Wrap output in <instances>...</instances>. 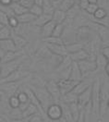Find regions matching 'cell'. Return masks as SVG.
<instances>
[{"label": "cell", "mask_w": 109, "mask_h": 122, "mask_svg": "<svg viewBox=\"0 0 109 122\" xmlns=\"http://www.w3.org/2000/svg\"><path fill=\"white\" fill-rule=\"evenodd\" d=\"M31 91L33 92V93L35 94L36 98L39 101L40 105L43 108V110L45 113L46 108L50 105L54 104V99L51 97V95L49 94V92H47V90L45 89V86L42 87H35V86H31Z\"/></svg>", "instance_id": "1"}, {"label": "cell", "mask_w": 109, "mask_h": 122, "mask_svg": "<svg viewBox=\"0 0 109 122\" xmlns=\"http://www.w3.org/2000/svg\"><path fill=\"white\" fill-rule=\"evenodd\" d=\"M25 58V56H21L19 58H17L13 61H9L6 63H1L0 64V68H1V79L8 76L10 73H12L13 71H15L17 69H19L21 65H22V61Z\"/></svg>", "instance_id": "2"}, {"label": "cell", "mask_w": 109, "mask_h": 122, "mask_svg": "<svg viewBox=\"0 0 109 122\" xmlns=\"http://www.w3.org/2000/svg\"><path fill=\"white\" fill-rule=\"evenodd\" d=\"M93 32L94 30L88 26L79 27L76 30V42L81 43L83 45L91 42L93 40Z\"/></svg>", "instance_id": "3"}, {"label": "cell", "mask_w": 109, "mask_h": 122, "mask_svg": "<svg viewBox=\"0 0 109 122\" xmlns=\"http://www.w3.org/2000/svg\"><path fill=\"white\" fill-rule=\"evenodd\" d=\"M62 107H61V105H59L57 103H54V104L50 105L46 108V110H45L46 117H48L52 121H58V120H60L62 118Z\"/></svg>", "instance_id": "4"}, {"label": "cell", "mask_w": 109, "mask_h": 122, "mask_svg": "<svg viewBox=\"0 0 109 122\" xmlns=\"http://www.w3.org/2000/svg\"><path fill=\"white\" fill-rule=\"evenodd\" d=\"M79 66V69L81 72L82 77H85L89 74H91L92 72H94L97 70L96 68V63L95 60H90V59H85V60H81L77 62Z\"/></svg>", "instance_id": "5"}, {"label": "cell", "mask_w": 109, "mask_h": 122, "mask_svg": "<svg viewBox=\"0 0 109 122\" xmlns=\"http://www.w3.org/2000/svg\"><path fill=\"white\" fill-rule=\"evenodd\" d=\"M29 75V72L27 71H23L21 70L20 68L19 69H17L15 71H13L12 73H10L8 76L5 77L3 79L0 80V83H3V82H13V81H21L22 79H25L26 77H28Z\"/></svg>", "instance_id": "6"}, {"label": "cell", "mask_w": 109, "mask_h": 122, "mask_svg": "<svg viewBox=\"0 0 109 122\" xmlns=\"http://www.w3.org/2000/svg\"><path fill=\"white\" fill-rule=\"evenodd\" d=\"M21 81H13V82H3L0 83V90L3 92L4 94L8 95V97L15 95Z\"/></svg>", "instance_id": "7"}, {"label": "cell", "mask_w": 109, "mask_h": 122, "mask_svg": "<svg viewBox=\"0 0 109 122\" xmlns=\"http://www.w3.org/2000/svg\"><path fill=\"white\" fill-rule=\"evenodd\" d=\"M45 89L49 92V94L51 95V97L54 99V102L60 101L61 99V92L59 90V87L57 85V82L54 81H48L45 85Z\"/></svg>", "instance_id": "8"}, {"label": "cell", "mask_w": 109, "mask_h": 122, "mask_svg": "<svg viewBox=\"0 0 109 122\" xmlns=\"http://www.w3.org/2000/svg\"><path fill=\"white\" fill-rule=\"evenodd\" d=\"M79 81H74L69 79H61L57 81V85L59 87V90L61 92V96L71 92V90L74 88V86L78 83Z\"/></svg>", "instance_id": "9"}, {"label": "cell", "mask_w": 109, "mask_h": 122, "mask_svg": "<svg viewBox=\"0 0 109 122\" xmlns=\"http://www.w3.org/2000/svg\"><path fill=\"white\" fill-rule=\"evenodd\" d=\"M91 97H92V85L86 91H84L82 93L78 95L77 104L81 110L83 109V107H85L87 104L91 103Z\"/></svg>", "instance_id": "10"}, {"label": "cell", "mask_w": 109, "mask_h": 122, "mask_svg": "<svg viewBox=\"0 0 109 122\" xmlns=\"http://www.w3.org/2000/svg\"><path fill=\"white\" fill-rule=\"evenodd\" d=\"M46 48L51 52V53L56 56H60L63 57L65 56H67V50L65 45H53V44H46Z\"/></svg>", "instance_id": "11"}, {"label": "cell", "mask_w": 109, "mask_h": 122, "mask_svg": "<svg viewBox=\"0 0 109 122\" xmlns=\"http://www.w3.org/2000/svg\"><path fill=\"white\" fill-rule=\"evenodd\" d=\"M82 75L81 72L79 69L78 63L77 62H72L71 66H70V70H69V79L72 80L74 81H82Z\"/></svg>", "instance_id": "12"}, {"label": "cell", "mask_w": 109, "mask_h": 122, "mask_svg": "<svg viewBox=\"0 0 109 122\" xmlns=\"http://www.w3.org/2000/svg\"><path fill=\"white\" fill-rule=\"evenodd\" d=\"M10 38L13 41V43H14V45H15V46H16V49H17L18 51L22 50V48L27 45V40L24 38L23 36L18 34L17 32H13V31H12Z\"/></svg>", "instance_id": "13"}, {"label": "cell", "mask_w": 109, "mask_h": 122, "mask_svg": "<svg viewBox=\"0 0 109 122\" xmlns=\"http://www.w3.org/2000/svg\"><path fill=\"white\" fill-rule=\"evenodd\" d=\"M72 62H73V61L71 60V58L69 57V55L63 56L61 61L58 63V65H57V67H56V69H55V71L60 73V72H62L64 70H67L68 69L70 68Z\"/></svg>", "instance_id": "14"}, {"label": "cell", "mask_w": 109, "mask_h": 122, "mask_svg": "<svg viewBox=\"0 0 109 122\" xmlns=\"http://www.w3.org/2000/svg\"><path fill=\"white\" fill-rule=\"evenodd\" d=\"M69 57L71 58V60L74 61V62H79V61L85 60V59L92 60L91 57H90V55L84 49H81V50H79V51L76 52V53L69 54Z\"/></svg>", "instance_id": "15"}, {"label": "cell", "mask_w": 109, "mask_h": 122, "mask_svg": "<svg viewBox=\"0 0 109 122\" xmlns=\"http://www.w3.org/2000/svg\"><path fill=\"white\" fill-rule=\"evenodd\" d=\"M0 49L3 50L5 53L6 52H14V51H18L16 49V46L13 43V41L11 38L6 39V40H1L0 41Z\"/></svg>", "instance_id": "16"}, {"label": "cell", "mask_w": 109, "mask_h": 122, "mask_svg": "<svg viewBox=\"0 0 109 122\" xmlns=\"http://www.w3.org/2000/svg\"><path fill=\"white\" fill-rule=\"evenodd\" d=\"M54 26H55V23L53 20H50L47 23H45L44 26L41 27V36L43 38H46V37L51 36Z\"/></svg>", "instance_id": "17"}, {"label": "cell", "mask_w": 109, "mask_h": 122, "mask_svg": "<svg viewBox=\"0 0 109 122\" xmlns=\"http://www.w3.org/2000/svg\"><path fill=\"white\" fill-rule=\"evenodd\" d=\"M23 56L22 55V51H14V52H6L4 54V56L1 57V63H6V62H9V61H13L19 58L20 56Z\"/></svg>", "instance_id": "18"}, {"label": "cell", "mask_w": 109, "mask_h": 122, "mask_svg": "<svg viewBox=\"0 0 109 122\" xmlns=\"http://www.w3.org/2000/svg\"><path fill=\"white\" fill-rule=\"evenodd\" d=\"M108 99H109L108 81H107V79H106V80H104L103 85L100 87V101L101 102L108 103Z\"/></svg>", "instance_id": "19"}, {"label": "cell", "mask_w": 109, "mask_h": 122, "mask_svg": "<svg viewBox=\"0 0 109 122\" xmlns=\"http://www.w3.org/2000/svg\"><path fill=\"white\" fill-rule=\"evenodd\" d=\"M36 114H39L38 108L35 107L34 105L31 104V103H30V104L27 106V107L21 112V116H22L23 118H26V117H31L32 116H34V115H36Z\"/></svg>", "instance_id": "20"}, {"label": "cell", "mask_w": 109, "mask_h": 122, "mask_svg": "<svg viewBox=\"0 0 109 122\" xmlns=\"http://www.w3.org/2000/svg\"><path fill=\"white\" fill-rule=\"evenodd\" d=\"M90 86H91V84L88 83L87 81H79L78 83L74 86V88L71 90V92L73 93H75L76 95H79L80 93H82L84 91H86Z\"/></svg>", "instance_id": "21"}, {"label": "cell", "mask_w": 109, "mask_h": 122, "mask_svg": "<svg viewBox=\"0 0 109 122\" xmlns=\"http://www.w3.org/2000/svg\"><path fill=\"white\" fill-rule=\"evenodd\" d=\"M66 12H64L60 9H54V13L52 15V20L55 24H61L66 20Z\"/></svg>", "instance_id": "22"}, {"label": "cell", "mask_w": 109, "mask_h": 122, "mask_svg": "<svg viewBox=\"0 0 109 122\" xmlns=\"http://www.w3.org/2000/svg\"><path fill=\"white\" fill-rule=\"evenodd\" d=\"M65 47H66L68 55H69V54L76 53L79 50L83 49L84 45L81 44V43H79V42H74V43H71V44H69V45H65Z\"/></svg>", "instance_id": "23"}, {"label": "cell", "mask_w": 109, "mask_h": 122, "mask_svg": "<svg viewBox=\"0 0 109 122\" xmlns=\"http://www.w3.org/2000/svg\"><path fill=\"white\" fill-rule=\"evenodd\" d=\"M18 21L20 22V24H27V23H32L34 21V20L36 19V17L34 15H32L31 13H30L29 11L24 13L22 15L18 16L17 17Z\"/></svg>", "instance_id": "24"}, {"label": "cell", "mask_w": 109, "mask_h": 122, "mask_svg": "<svg viewBox=\"0 0 109 122\" xmlns=\"http://www.w3.org/2000/svg\"><path fill=\"white\" fill-rule=\"evenodd\" d=\"M50 20H52V16L46 15V14H42V15H40L39 17H37L34 20L32 24L34 26H37V27H42V26H44L45 23H47Z\"/></svg>", "instance_id": "25"}, {"label": "cell", "mask_w": 109, "mask_h": 122, "mask_svg": "<svg viewBox=\"0 0 109 122\" xmlns=\"http://www.w3.org/2000/svg\"><path fill=\"white\" fill-rule=\"evenodd\" d=\"M9 7L11 8V10L13 11L14 16H16V17L22 15V14H24V13H26V12L29 11L27 8H25L24 7H22V6H21L20 4H19L18 2H16V3H11V5H10Z\"/></svg>", "instance_id": "26"}, {"label": "cell", "mask_w": 109, "mask_h": 122, "mask_svg": "<svg viewBox=\"0 0 109 122\" xmlns=\"http://www.w3.org/2000/svg\"><path fill=\"white\" fill-rule=\"evenodd\" d=\"M60 100L63 101V104L69 105V104H73V103H77V101H78V95H76L72 92H68V93L62 95Z\"/></svg>", "instance_id": "27"}, {"label": "cell", "mask_w": 109, "mask_h": 122, "mask_svg": "<svg viewBox=\"0 0 109 122\" xmlns=\"http://www.w3.org/2000/svg\"><path fill=\"white\" fill-rule=\"evenodd\" d=\"M106 17H108V11H106L105 9L102 8H98L94 13V15L91 17V19L93 21V20H99L104 19Z\"/></svg>", "instance_id": "28"}, {"label": "cell", "mask_w": 109, "mask_h": 122, "mask_svg": "<svg viewBox=\"0 0 109 122\" xmlns=\"http://www.w3.org/2000/svg\"><path fill=\"white\" fill-rule=\"evenodd\" d=\"M68 107H69V111H70V114L72 116L73 120H74V121L77 120L80 114V111H81V109H80L79 107L78 106V104H77V103L69 104V105H68Z\"/></svg>", "instance_id": "29"}, {"label": "cell", "mask_w": 109, "mask_h": 122, "mask_svg": "<svg viewBox=\"0 0 109 122\" xmlns=\"http://www.w3.org/2000/svg\"><path fill=\"white\" fill-rule=\"evenodd\" d=\"M95 63L97 69H104V67L108 63V59L104 57L101 54H98L95 56Z\"/></svg>", "instance_id": "30"}, {"label": "cell", "mask_w": 109, "mask_h": 122, "mask_svg": "<svg viewBox=\"0 0 109 122\" xmlns=\"http://www.w3.org/2000/svg\"><path fill=\"white\" fill-rule=\"evenodd\" d=\"M12 30L8 26H2L0 27V41L1 40H6L11 37Z\"/></svg>", "instance_id": "31"}, {"label": "cell", "mask_w": 109, "mask_h": 122, "mask_svg": "<svg viewBox=\"0 0 109 122\" xmlns=\"http://www.w3.org/2000/svg\"><path fill=\"white\" fill-rule=\"evenodd\" d=\"M75 4H76L75 0H63L58 9L62 10L64 12H67L69 9H70V8L74 6Z\"/></svg>", "instance_id": "32"}, {"label": "cell", "mask_w": 109, "mask_h": 122, "mask_svg": "<svg viewBox=\"0 0 109 122\" xmlns=\"http://www.w3.org/2000/svg\"><path fill=\"white\" fill-rule=\"evenodd\" d=\"M8 107L10 109H15V108H19L20 107V102L19 101L17 95H12L10 97H8Z\"/></svg>", "instance_id": "33"}, {"label": "cell", "mask_w": 109, "mask_h": 122, "mask_svg": "<svg viewBox=\"0 0 109 122\" xmlns=\"http://www.w3.org/2000/svg\"><path fill=\"white\" fill-rule=\"evenodd\" d=\"M63 32H64V25L62 23L61 24H55L53 32L51 34V36H54V37H58V38H61Z\"/></svg>", "instance_id": "34"}, {"label": "cell", "mask_w": 109, "mask_h": 122, "mask_svg": "<svg viewBox=\"0 0 109 122\" xmlns=\"http://www.w3.org/2000/svg\"><path fill=\"white\" fill-rule=\"evenodd\" d=\"M43 42H45L46 44H53V45H64L62 39L58 38V37H54V36L43 38Z\"/></svg>", "instance_id": "35"}, {"label": "cell", "mask_w": 109, "mask_h": 122, "mask_svg": "<svg viewBox=\"0 0 109 122\" xmlns=\"http://www.w3.org/2000/svg\"><path fill=\"white\" fill-rule=\"evenodd\" d=\"M8 26L10 29H14V30H16L20 26V22L18 21V19H17L16 16H10V17H8Z\"/></svg>", "instance_id": "36"}, {"label": "cell", "mask_w": 109, "mask_h": 122, "mask_svg": "<svg viewBox=\"0 0 109 122\" xmlns=\"http://www.w3.org/2000/svg\"><path fill=\"white\" fill-rule=\"evenodd\" d=\"M29 12L37 18V17H39L40 15L43 14V7H40V6H37V5L34 4V5H32V7L29 9Z\"/></svg>", "instance_id": "37"}, {"label": "cell", "mask_w": 109, "mask_h": 122, "mask_svg": "<svg viewBox=\"0 0 109 122\" xmlns=\"http://www.w3.org/2000/svg\"><path fill=\"white\" fill-rule=\"evenodd\" d=\"M9 117L12 118V120H15V119H20V118H22L21 111H20L19 108L10 109V111H9Z\"/></svg>", "instance_id": "38"}, {"label": "cell", "mask_w": 109, "mask_h": 122, "mask_svg": "<svg viewBox=\"0 0 109 122\" xmlns=\"http://www.w3.org/2000/svg\"><path fill=\"white\" fill-rule=\"evenodd\" d=\"M8 17L9 16L2 9H0V25L2 26H8Z\"/></svg>", "instance_id": "39"}, {"label": "cell", "mask_w": 109, "mask_h": 122, "mask_svg": "<svg viewBox=\"0 0 109 122\" xmlns=\"http://www.w3.org/2000/svg\"><path fill=\"white\" fill-rule=\"evenodd\" d=\"M38 55H39L41 57H43V58H50V57H52V56H54L53 54L47 49L46 46L44 47V48H42V49H40V51L38 52Z\"/></svg>", "instance_id": "40"}, {"label": "cell", "mask_w": 109, "mask_h": 122, "mask_svg": "<svg viewBox=\"0 0 109 122\" xmlns=\"http://www.w3.org/2000/svg\"><path fill=\"white\" fill-rule=\"evenodd\" d=\"M16 95H17L19 101L20 102V104H25V103L30 102L29 98H28V95H27V93L25 92H20L19 94H16Z\"/></svg>", "instance_id": "41"}, {"label": "cell", "mask_w": 109, "mask_h": 122, "mask_svg": "<svg viewBox=\"0 0 109 122\" xmlns=\"http://www.w3.org/2000/svg\"><path fill=\"white\" fill-rule=\"evenodd\" d=\"M18 3L20 4L25 8H27L28 10L32 7V5H34V1L33 0H20Z\"/></svg>", "instance_id": "42"}, {"label": "cell", "mask_w": 109, "mask_h": 122, "mask_svg": "<svg viewBox=\"0 0 109 122\" xmlns=\"http://www.w3.org/2000/svg\"><path fill=\"white\" fill-rule=\"evenodd\" d=\"M99 8L98 7V5L97 4H89V6L87 7V8H86L85 12L87 13V14H89V15L93 16L94 15V13L96 11V9Z\"/></svg>", "instance_id": "43"}, {"label": "cell", "mask_w": 109, "mask_h": 122, "mask_svg": "<svg viewBox=\"0 0 109 122\" xmlns=\"http://www.w3.org/2000/svg\"><path fill=\"white\" fill-rule=\"evenodd\" d=\"M89 1L88 0H79L78 3H77V5H78L79 8L80 9V10H82V11H85L87 7L89 6Z\"/></svg>", "instance_id": "44"}, {"label": "cell", "mask_w": 109, "mask_h": 122, "mask_svg": "<svg viewBox=\"0 0 109 122\" xmlns=\"http://www.w3.org/2000/svg\"><path fill=\"white\" fill-rule=\"evenodd\" d=\"M97 5L99 8H102L108 11V0H97Z\"/></svg>", "instance_id": "45"}, {"label": "cell", "mask_w": 109, "mask_h": 122, "mask_svg": "<svg viewBox=\"0 0 109 122\" xmlns=\"http://www.w3.org/2000/svg\"><path fill=\"white\" fill-rule=\"evenodd\" d=\"M48 1H49V4L51 5V7L54 9H58L63 0H48Z\"/></svg>", "instance_id": "46"}, {"label": "cell", "mask_w": 109, "mask_h": 122, "mask_svg": "<svg viewBox=\"0 0 109 122\" xmlns=\"http://www.w3.org/2000/svg\"><path fill=\"white\" fill-rule=\"evenodd\" d=\"M29 122H45V120L43 119V117L41 115L36 114L31 117V118H30V120H29Z\"/></svg>", "instance_id": "47"}, {"label": "cell", "mask_w": 109, "mask_h": 122, "mask_svg": "<svg viewBox=\"0 0 109 122\" xmlns=\"http://www.w3.org/2000/svg\"><path fill=\"white\" fill-rule=\"evenodd\" d=\"M101 55L105 57L106 59H109V46H104L101 49Z\"/></svg>", "instance_id": "48"}, {"label": "cell", "mask_w": 109, "mask_h": 122, "mask_svg": "<svg viewBox=\"0 0 109 122\" xmlns=\"http://www.w3.org/2000/svg\"><path fill=\"white\" fill-rule=\"evenodd\" d=\"M74 122H85V114H84L83 110L80 111V114H79V116L78 119L75 120Z\"/></svg>", "instance_id": "49"}, {"label": "cell", "mask_w": 109, "mask_h": 122, "mask_svg": "<svg viewBox=\"0 0 109 122\" xmlns=\"http://www.w3.org/2000/svg\"><path fill=\"white\" fill-rule=\"evenodd\" d=\"M0 3H1L3 6L8 7V6H10V5H11L12 0H0Z\"/></svg>", "instance_id": "50"}, {"label": "cell", "mask_w": 109, "mask_h": 122, "mask_svg": "<svg viewBox=\"0 0 109 122\" xmlns=\"http://www.w3.org/2000/svg\"><path fill=\"white\" fill-rule=\"evenodd\" d=\"M33 1H34V4H35V5L40 6V7H43L44 2H45V0H33Z\"/></svg>", "instance_id": "51"}, {"label": "cell", "mask_w": 109, "mask_h": 122, "mask_svg": "<svg viewBox=\"0 0 109 122\" xmlns=\"http://www.w3.org/2000/svg\"><path fill=\"white\" fill-rule=\"evenodd\" d=\"M104 71L106 72V75L108 76V74H109V64L108 63H107V64H106V66L104 67Z\"/></svg>", "instance_id": "52"}, {"label": "cell", "mask_w": 109, "mask_h": 122, "mask_svg": "<svg viewBox=\"0 0 109 122\" xmlns=\"http://www.w3.org/2000/svg\"><path fill=\"white\" fill-rule=\"evenodd\" d=\"M0 122H8V119H7L5 117L0 116Z\"/></svg>", "instance_id": "53"}, {"label": "cell", "mask_w": 109, "mask_h": 122, "mask_svg": "<svg viewBox=\"0 0 109 122\" xmlns=\"http://www.w3.org/2000/svg\"><path fill=\"white\" fill-rule=\"evenodd\" d=\"M90 4H97V0H88Z\"/></svg>", "instance_id": "54"}, {"label": "cell", "mask_w": 109, "mask_h": 122, "mask_svg": "<svg viewBox=\"0 0 109 122\" xmlns=\"http://www.w3.org/2000/svg\"><path fill=\"white\" fill-rule=\"evenodd\" d=\"M4 95V93H3V92L0 90V96H3Z\"/></svg>", "instance_id": "55"}, {"label": "cell", "mask_w": 109, "mask_h": 122, "mask_svg": "<svg viewBox=\"0 0 109 122\" xmlns=\"http://www.w3.org/2000/svg\"><path fill=\"white\" fill-rule=\"evenodd\" d=\"M60 121H61V122H68V121H66L64 118H61V119H60Z\"/></svg>", "instance_id": "56"}, {"label": "cell", "mask_w": 109, "mask_h": 122, "mask_svg": "<svg viewBox=\"0 0 109 122\" xmlns=\"http://www.w3.org/2000/svg\"><path fill=\"white\" fill-rule=\"evenodd\" d=\"M20 0H12V3H16V2H19Z\"/></svg>", "instance_id": "57"}, {"label": "cell", "mask_w": 109, "mask_h": 122, "mask_svg": "<svg viewBox=\"0 0 109 122\" xmlns=\"http://www.w3.org/2000/svg\"><path fill=\"white\" fill-rule=\"evenodd\" d=\"M0 80H1V68H0Z\"/></svg>", "instance_id": "58"}, {"label": "cell", "mask_w": 109, "mask_h": 122, "mask_svg": "<svg viewBox=\"0 0 109 122\" xmlns=\"http://www.w3.org/2000/svg\"><path fill=\"white\" fill-rule=\"evenodd\" d=\"M1 101H2V96H0V103H1Z\"/></svg>", "instance_id": "59"}, {"label": "cell", "mask_w": 109, "mask_h": 122, "mask_svg": "<svg viewBox=\"0 0 109 122\" xmlns=\"http://www.w3.org/2000/svg\"><path fill=\"white\" fill-rule=\"evenodd\" d=\"M0 64H1V56H0Z\"/></svg>", "instance_id": "60"}]
</instances>
